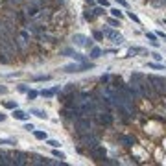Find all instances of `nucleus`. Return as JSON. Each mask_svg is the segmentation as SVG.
Returning a JSON list of instances; mask_svg holds the SVG:
<instances>
[{
	"instance_id": "cd10ccee",
	"label": "nucleus",
	"mask_w": 166,
	"mask_h": 166,
	"mask_svg": "<svg viewBox=\"0 0 166 166\" xmlns=\"http://www.w3.org/2000/svg\"><path fill=\"white\" fill-rule=\"evenodd\" d=\"M26 96H28V100H35V98L39 96V90H33V89H30V90L26 92Z\"/></svg>"
},
{
	"instance_id": "f8f14e48",
	"label": "nucleus",
	"mask_w": 166,
	"mask_h": 166,
	"mask_svg": "<svg viewBox=\"0 0 166 166\" xmlns=\"http://www.w3.org/2000/svg\"><path fill=\"white\" fill-rule=\"evenodd\" d=\"M118 142H122L124 146H135L137 139L133 135H118Z\"/></svg>"
},
{
	"instance_id": "39448f33",
	"label": "nucleus",
	"mask_w": 166,
	"mask_h": 166,
	"mask_svg": "<svg viewBox=\"0 0 166 166\" xmlns=\"http://www.w3.org/2000/svg\"><path fill=\"white\" fill-rule=\"evenodd\" d=\"M9 155L13 159V166H26L28 164V153L26 151L15 149V151H9Z\"/></svg>"
},
{
	"instance_id": "473e14b6",
	"label": "nucleus",
	"mask_w": 166,
	"mask_h": 166,
	"mask_svg": "<svg viewBox=\"0 0 166 166\" xmlns=\"http://www.w3.org/2000/svg\"><path fill=\"white\" fill-rule=\"evenodd\" d=\"M46 144L50 146V148H59V146H61V142H59V140H54V139H50V140L46 139Z\"/></svg>"
},
{
	"instance_id": "5701e85b",
	"label": "nucleus",
	"mask_w": 166,
	"mask_h": 166,
	"mask_svg": "<svg viewBox=\"0 0 166 166\" xmlns=\"http://www.w3.org/2000/svg\"><path fill=\"white\" fill-rule=\"evenodd\" d=\"M111 17H115V19H124V13H122L118 7H113V9H111Z\"/></svg>"
},
{
	"instance_id": "49530a36",
	"label": "nucleus",
	"mask_w": 166,
	"mask_h": 166,
	"mask_svg": "<svg viewBox=\"0 0 166 166\" xmlns=\"http://www.w3.org/2000/svg\"><path fill=\"white\" fill-rule=\"evenodd\" d=\"M6 118H7V116H6L4 113H0V122H6Z\"/></svg>"
},
{
	"instance_id": "423d86ee",
	"label": "nucleus",
	"mask_w": 166,
	"mask_h": 166,
	"mask_svg": "<svg viewBox=\"0 0 166 166\" xmlns=\"http://www.w3.org/2000/svg\"><path fill=\"white\" fill-rule=\"evenodd\" d=\"M102 33H104V37L111 39V41L115 42V44H124V37H122V35H120L118 32H115L113 28H107V26H104Z\"/></svg>"
},
{
	"instance_id": "f257e3e1",
	"label": "nucleus",
	"mask_w": 166,
	"mask_h": 166,
	"mask_svg": "<svg viewBox=\"0 0 166 166\" xmlns=\"http://www.w3.org/2000/svg\"><path fill=\"white\" fill-rule=\"evenodd\" d=\"M74 127H76V137H80L83 133H90L92 131V122L89 116H78L74 120Z\"/></svg>"
},
{
	"instance_id": "0eeeda50",
	"label": "nucleus",
	"mask_w": 166,
	"mask_h": 166,
	"mask_svg": "<svg viewBox=\"0 0 166 166\" xmlns=\"http://www.w3.org/2000/svg\"><path fill=\"white\" fill-rule=\"evenodd\" d=\"M28 164H52V159L41 153H28Z\"/></svg>"
},
{
	"instance_id": "7c9ffc66",
	"label": "nucleus",
	"mask_w": 166,
	"mask_h": 166,
	"mask_svg": "<svg viewBox=\"0 0 166 166\" xmlns=\"http://www.w3.org/2000/svg\"><path fill=\"white\" fill-rule=\"evenodd\" d=\"M92 37H94V41H104V33L100 30H94L92 32Z\"/></svg>"
},
{
	"instance_id": "f704fd0d",
	"label": "nucleus",
	"mask_w": 166,
	"mask_h": 166,
	"mask_svg": "<svg viewBox=\"0 0 166 166\" xmlns=\"http://www.w3.org/2000/svg\"><path fill=\"white\" fill-rule=\"evenodd\" d=\"M17 90H19V92H22V94H26V92L30 90V87H28V85H19V87H17Z\"/></svg>"
},
{
	"instance_id": "bb28decb",
	"label": "nucleus",
	"mask_w": 166,
	"mask_h": 166,
	"mask_svg": "<svg viewBox=\"0 0 166 166\" xmlns=\"http://www.w3.org/2000/svg\"><path fill=\"white\" fill-rule=\"evenodd\" d=\"M148 66L153 68V70H166V66L164 65H161V63H148Z\"/></svg>"
},
{
	"instance_id": "a19ab883",
	"label": "nucleus",
	"mask_w": 166,
	"mask_h": 166,
	"mask_svg": "<svg viewBox=\"0 0 166 166\" xmlns=\"http://www.w3.org/2000/svg\"><path fill=\"white\" fill-rule=\"evenodd\" d=\"M115 2H116L118 6H122V7H129V4H127L125 0H115Z\"/></svg>"
},
{
	"instance_id": "4468645a",
	"label": "nucleus",
	"mask_w": 166,
	"mask_h": 166,
	"mask_svg": "<svg viewBox=\"0 0 166 166\" xmlns=\"http://www.w3.org/2000/svg\"><path fill=\"white\" fill-rule=\"evenodd\" d=\"M11 115H13L17 120H22V122L30 118V115H28V113H24V111H22V109H19V107H17V109H13V113H11Z\"/></svg>"
},
{
	"instance_id": "9b49d317",
	"label": "nucleus",
	"mask_w": 166,
	"mask_h": 166,
	"mask_svg": "<svg viewBox=\"0 0 166 166\" xmlns=\"http://www.w3.org/2000/svg\"><path fill=\"white\" fill-rule=\"evenodd\" d=\"M61 116L63 118H66V120H76L78 116H81L80 115V111L78 109H72V107H65L61 111Z\"/></svg>"
},
{
	"instance_id": "9d476101",
	"label": "nucleus",
	"mask_w": 166,
	"mask_h": 166,
	"mask_svg": "<svg viewBox=\"0 0 166 166\" xmlns=\"http://www.w3.org/2000/svg\"><path fill=\"white\" fill-rule=\"evenodd\" d=\"M41 9H42V7H37V6H33V4H28V6L24 7V15H26L28 19H33V21H35Z\"/></svg>"
},
{
	"instance_id": "72a5a7b5",
	"label": "nucleus",
	"mask_w": 166,
	"mask_h": 166,
	"mask_svg": "<svg viewBox=\"0 0 166 166\" xmlns=\"http://www.w3.org/2000/svg\"><path fill=\"white\" fill-rule=\"evenodd\" d=\"M127 17H129L131 21L135 22V24H140V19H139V17H137V15H135L133 11H127Z\"/></svg>"
},
{
	"instance_id": "f3484780",
	"label": "nucleus",
	"mask_w": 166,
	"mask_h": 166,
	"mask_svg": "<svg viewBox=\"0 0 166 166\" xmlns=\"http://www.w3.org/2000/svg\"><path fill=\"white\" fill-rule=\"evenodd\" d=\"M32 81H52V76L50 74H39V76H33Z\"/></svg>"
},
{
	"instance_id": "37998d69",
	"label": "nucleus",
	"mask_w": 166,
	"mask_h": 166,
	"mask_svg": "<svg viewBox=\"0 0 166 166\" xmlns=\"http://www.w3.org/2000/svg\"><path fill=\"white\" fill-rule=\"evenodd\" d=\"M98 2H100V6H104V7L105 6H109V0H98Z\"/></svg>"
},
{
	"instance_id": "c756f323",
	"label": "nucleus",
	"mask_w": 166,
	"mask_h": 166,
	"mask_svg": "<svg viewBox=\"0 0 166 166\" xmlns=\"http://www.w3.org/2000/svg\"><path fill=\"white\" fill-rule=\"evenodd\" d=\"M100 163H102V164H111V166H118V164H120L118 161H113V159H107V157H104Z\"/></svg>"
},
{
	"instance_id": "c85d7f7f",
	"label": "nucleus",
	"mask_w": 166,
	"mask_h": 166,
	"mask_svg": "<svg viewBox=\"0 0 166 166\" xmlns=\"http://www.w3.org/2000/svg\"><path fill=\"white\" fill-rule=\"evenodd\" d=\"M4 107H6V109H17L19 104H17V102H13V100H7V102H4Z\"/></svg>"
},
{
	"instance_id": "e433bc0d",
	"label": "nucleus",
	"mask_w": 166,
	"mask_h": 166,
	"mask_svg": "<svg viewBox=\"0 0 166 166\" xmlns=\"http://www.w3.org/2000/svg\"><path fill=\"white\" fill-rule=\"evenodd\" d=\"M146 37L149 39V42H151V41H157V39H159V37H157L155 33H149V32H146Z\"/></svg>"
},
{
	"instance_id": "c9c22d12",
	"label": "nucleus",
	"mask_w": 166,
	"mask_h": 166,
	"mask_svg": "<svg viewBox=\"0 0 166 166\" xmlns=\"http://www.w3.org/2000/svg\"><path fill=\"white\" fill-rule=\"evenodd\" d=\"M149 56H151V57H153L155 61H163V56H161V54H157V52H151Z\"/></svg>"
},
{
	"instance_id": "7ed1b4c3",
	"label": "nucleus",
	"mask_w": 166,
	"mask_h": 166,
	"mask_svg": "<svg viewBox=\"0 0 166 166\" xmlns=\"http://www.w3.org/2000/svg\"><path fill=\"white\" fill-rule=\"evenodd\" d=\"M78 140H80V146L87 148V149H90V148H94V146L100 144V139H98L92 131H90V133H83V135H80Z\"/></svg>"
},
{
	"instance_id": "de8ad7c7",
	"label": "nucleus",
	"mask_w": 166,
	"mask_h": 166,
	"mask_svg": "<svg viewBox=\"0 0 166 166\" xmlns=\"http://www.w3.org/2000/svg\"><path fill=\"white\" fill-rule=\"evenodd\" d=\"M54 2H56V4H59V6H63V4H65V0H54Z\"/></svg>"
},
{
	"instance_id": "4c0bfd02",
	"label": "nucleus",
	"mask_w": 166,
	"mask_h": 166,
	"mask_svg": "<svg viewBox=\"0 0 166 166\" xmlns=\"http://www.w3.org/2000/svg\"><path fill=\"white\" fill-rule=\"evenodd\" d=\"M111 78H113V76H109V74H104V76L100 78V81H102V83H109V81H111Z\"/></svg>"
},
{
	"instance_id": "aec40b11",
	"label": "nucleus",
	"mask_w": 166,
	"mask_h": 166,
	"mask_svg": "<svg viewBox=\"0 0 166 166\" xmlns=\"http://www.w3.org/2000/svg\"><path fill=\"white\" fill-rule=\"evenodd\" d=\"M107 24H109L111 28H118V26H122V24H120V19H115V17H107Z\"/></svg>"
},
{
	"instance_id": "6e6552de",
	"label": "nucleus",
	"mask_w": 166,
	"mask_h": 166,
	"mask_svg": "<svg viewBox=\"0 0 166 166\" xmlns=\"http://www.w3.org/2000/svg\"><path fill=\"white\" fill-rule=\"evenodd\" d=\"M87 153H89L92 159H96L98 163H100L105 155H107V151H105V148L102 144H98V146H94V148H90V149H87Z\"/></svg>"
},
{
	"instance_id": "20e7f679",
	"label": "nucleus",
	"mask_w": 166,
	"mask_h": 166,
	"mask_svg": "<svg viewBox=\"0 0 166 166\" xmlns=\"http://www.w3.org/2000/svg\"><path fill=\"white\" fill-rule=\"evenodd\" d=\"M94 120H96L100 125H113V122H115V116L111 115V111L102 109V111H98V113L94 115Z\"/></svg>"
},
{
	"instance_id": "58836bf2",
	"label": "nucleus",
	"mask_w": 166,
	"mask_h": 166,
	"mask_svg": "<svg viewBox=\"0 0 166 166\" xmlns=\"http://www.w3.org/2000/svg\"><path fill=\"white\" fill-rule=\"evenodd\" d=\"M0 144H17V140H13V139H9V140H4V139H0Z\"/></svg>"
},
{
	"instance_id": "ddd939ff",
	"label": "nucleus",
	"mask_w": 166,
	"mask_h": 166,
	"mask_svg": "<svg viewBox=\"0 0 166 166\" xmlns=\"http://www.w3.org/2000/svg\"><path fill=\"white\" fill-rule=\"evenodd\" d=\"M89 50H90V52H89V57H90V59H98V57L104 54V50H102L100 46H90Z\"/></svg>"
},
{
	"instance_id": "ea45409f",
	"label": "nucleus",
	"mask_w": 166,
	"mask_h": 166,
	"mask_svg": "<svg viewBox=\"0 0 166 166\" xmlns=\"http://www.w3.org/2000/svg\"><path fill=\"white\" fill-rule=\"evenodd\" d=\"M155 35H157L159 39H163V41H166V33H164V32H155Z\"/></svg>"
},
{
	"instance_id": "2f4dec72",
	"label": "nucleus",
	"mask_w": 166,
	"mask_h": 166,
	"mask_svg": "<svg viewBox=\"0 0 166 166\" xmlns=\"http://www.w3.org/2000/svg\"><path fill=\"white\" fill-rule=\"evenodd\" d=\"M153 7H163V6H166V0H151L149 2Z\"/></svg>"
},
{
	"instance_id": "a18cd8bd",
	"label": "nucleus",
	"mask_w": 166,
	"mask_h": 166,
	"mask_svg": "<svg viewBox=\"0 0 166 166\" xmlns=\"http://www.w3.org/2000/svg\"><path fill=\"white\" fill-rule=\"evenodd\" d=\"M85 6H94V0H85Z\"/></svg>"
},
{
	"instance_id": "4be33fe9",
	"label": "nucleus",
	"mask_w": 166,
	"mask_h": 166,
	"mask_svg": "<svg viewBox=\"0 0 166 166\" xmlns=\"http://www.w3.org/2000/svg\"><path fill=\"white\" fill-rule=\"evenodd\" d=\"M52 157H54V159H59V161L66 159V157H65V153H63V151H59L57 148H54V151H52Z\"/></svg>"
},
{
	"instance_id": "b1692460",
	"label": "nucleus",
	"mask_w": 166,
	"mask_h": 166,
	"mask_svg": "<svg viewBox=\"0 0 166 166\" xmlns=\"http://www.w3.org/2000/svg\"><path fill=\"white\" fill-rule=\"evenodd\" d=\"M142 80H146L144 74H140V72H133L131 74V81H142Z\"/></svg>"
},
{
	"instance_id": "a211bd4d",
	"label": "nucleus",
	"mask_w": 166,
	"mask_h": 166,
	"mask_svg": "<svg viewBox=\"0 0 166 166\" xmlns=\"http://www.w3.org/2000/svg\"><path fill=\"white\" fill-rule=\"evenodd\" d=\"M32 133H33V137H35L37 140H46V139H48V135H46V131H39V129H33Z\"/></svg>"
},
{
	"instance_id": "dca6fc26",
	"label": "nucleus",
	"mask_w": 166,
	"mask_h": 166,
	"mask_svg": "<svg viewBox=\"0 0 166 166\" xmlns=\"http://www.w3.org/2000/svg\"><path fill=\"white\" fill-rule=\"evenodd\" d=\"M139 54H146V50H144V48L135 46V48H129V52H127V56H125V57H133V56H139Z\"/></svg>"
},
{
	"instance_id": "412c9836",
	"label": "nucleus",
	"mask_w": 166,
	"mask_h": 166,
	"mask_svg": "<svg viewBox=\"0 0 166 166\" xmlns=\"http://www.w3.org/2000/svg\"><path fill=\"white\" fill-rule=\"evenodd\" d=\"M70 57H72V59H76L78 63H85V61H89V59H87V57H85L83 54H78V52H72V56H70Z\"/></svg>"
},
{
	"instance_id": "79ce46f5",
	"label": "nucleus",
	"mask_w": 166,
	"mask_h": 166,
	"mask_svg": "<svg viewBox=\"0 0 166 166\" xmlns=\"http://www.w3.org/2000/svg\"><path fill=\"white\" fill-rule=\"evenodd\" d=\"M24 129H26V131H33V129H35V125H33V124H24Z\"/></svg>"
},
{
	"instance_id": "2eb2a0df",
	"label": "nucleus",
	"mask_w": 166,
	"mask_h": 166,
	"mask_svg": "<svg viewBox=\"0 0 166 166\" xmlns=\"http://www.w3.org/2000/svg\"><path fill=\"white\" fill-rule=\"evenodd\" d=\"M30 115H35V116L41 118V120H46V118H48L46 111H42V109H30Z\"/></svg>"
},
{
	"instance_id": "6ab92c4d",
	"label": "nucleus",
	"mask_w": 166,
	"mask_h": 166,
	"mask_svg": "<svg viewBox=\"0 0 166 166\" xmlns=\"http://www.w3.org/2000/svg\"><path fill=\"white\" fill-rule=\"evenodd\" d=\"M83 19H85L87 22H92L94 19H96V15L92 13V9H85V11H83Z\"/></svg>"
},
{
	"instance_id": "393cba45",
	"label": "nucleus",
	"mask_w": 166,
	"mask_h": 166,
	"mask_svg": "<svg viewBox=\"0 0 166 166\" xmlns=\"http://www.w3.org/2000/svg\"><path fill=\"white\" fill-rule=\"evenodd\" d=\"M92 13H94L96 17H104V15H105V9H104V6H96V7L92 9Z\"/></svg>"
},
{
	"instance_id": "a878e982",
	"label": "nucleus",
	"mask_w": 166,
	"mask_h": 166,
	"mask_svg": "<svg viewBox=\"0 0 166 166\" xmlns=\"http://www.w3.org/2000/svg\"><path fill=\"white\" fill-rule=\"evenodd\" d=\"M65 94H68V92H74L76 90V83H66V87L65 89H61Z\"/></svg>"
},
{
	"instance_id": "c03bdc74",
	"label": "nucleus",
	"mask_w": 166,
	"mask_h": 166,
	"mask_svg": "<svg viewBox=\"0 0 166 166\" xmlns=\"http://www.w3.org/2000/svg\"><path fill=\"white\" fill-rule=\"evenodd\" d=\"M6 92H7V89L4 85H0V94H6Z\"/></svg>"
},
{
	"instance_id": "f03ea898",
	"label": "nucleus",
	"mask_w": 166,
	"mask_h": 166,
	"mask_svg": "<svg viewBox=\"0 0 166 166\" xmlns=\"http://www.w3.org/2000/svg\"><path fill=\"white\" fill-rule=\"evenodd\" d=\"M146 80L149 81V85L153 87L155 94H166V78H161V76H146Z\"/></svg>"
},
{
	"instance_id": "1a4fd4ad",
	"label": "nucleus",
	"mask_w": 166,
	"mask_h": 166,
	"mask_svg": "<svg viewBox=\"0 0 166 166\" xmlns=\"http://www.w3.org/2000/svg\"><path fill=\"white\" fill-rule=\"evenodd\" d=\"M72 41L76 46H81V48H90V46H94L92 44V39H89V37H85L81 33H76L74 37H72Z\"/></svg>"
}]
</instances>
